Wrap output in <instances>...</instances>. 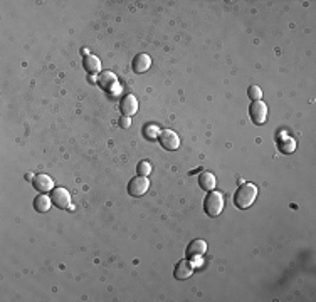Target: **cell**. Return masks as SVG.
Wrapping results in <instances>:
<instances>
[{
	"label": "cell",
	"mask_w": 316,
	"mask_h": 302,
	"mask_svg": "<svg viewBox=\"0 0 316 302\" xmlns=\"http://www.w3.org/2000/svg\"><path fill=\"white\" fill-rule=\"evenodd\" d=\"M247 94L251 97V101H261V97H263V91H261L259 86H251L247 89Z\"/></svg>",
	"instance_id": "cell-19"
},
{
	"label": "cell",
	"mask_w": 316,
	"mask_h": 302,
	"mask_svg": "<svg viewBox=\"0 0 316 302\" xmlns=\"http://www.w3.org/2000/svg\"><path fill=\"white\" fill-rule=\"evenodd\" d=\"M32 185H34V188L37 191H41V193H49V191L54 190V181L51 177H47V175H36L34 180H32Z\"/></svg>",
	"instance_id": "cell-10"
},
{
	"label": "cell",
	"mask_w": 316,
	"mask_h": 302,
	"mask_svg": "<svg viewBox=\"0 0 316 302\" xmlns=\"http://www.w3.org/2000/svg\"><path fill=\"white\" fill-rule=\"evenodd\" d=\"M98 84L101 86L104 91L111 92V94H114V92H120V89H121L118 78H116L113 73H109V71H104V73L99 76Z\"/></svg>",
	"instance_id": "cell-5"
},
{
	"label": "cell",
	"mask_w": 316,
	"mask_h": 302,
	"mask_svg": "<svg viewBox=\"0 0 316 302\" xmlns=\"http://www.w3.org/2000/svg\"><path fill=\"white\" fill-rule=\"evenodd\" d=\"M205 252H207V242L200 240V239L193 240L187 247V252H185L187 260H190L192 263H197L198 260H200V257L205 254Z\"/></svg>",
	"instance_id": "cell-3"
},
{
	"label": "cell",
	"mask_w": 316,
	"mask_h": 302,
	"mask_svg": "<svg viewBox=\"0 0 316 302\" xmlns=\"http://www.w3.org/2000/svg\"><path fill=\"white\" fill-rule=\"evenodd\" d=\"M82 68H84V71L90 76L98 74L101 71V60L96 56H93V54H86L84 59H82Z\"/></svg>",
	"instance_id": "cell-13"
},
{
	"label": "cell",
	"mask_w": 316,
	"mask_h": 302,
	"mask_svg": "<svg viewBox=\"0 0 316 302\" xmlns=\"http://www.w3.org/2000/svg\"><path fill=\"white\" fill-rule=\"evenodd\" d=\"M224 195L220 191H209L204 202V210L209 217H219L224 210Z\"/></svg>",
	"instance_id": "cell-2"
},
{
	"label": "cell",
	"mask_w": 316,
	"mask_h": 302,
	"mask_svg": "<svg viewBox=\"0 0 316 302\" xmlns=\"http://www.w3.org/2000/svg\"><path fill=\"white\" fill-rule=\"evenodd\" d=\"M120 126H121V128H130V126H131V118H126V116H123V118H121L120 119Z\"/></svg>",
	"instance_id": "cell-20"
},
{
	"label": "cell",
	"mask_w": 316,
	"mask_h": 302,
	"mask_svg": "<svg viewBox=\"0 0 316 302\" xmlns=\"http://www.w3.org/2000/svg\"><path fill=\"white\" fill-rule=\"evenodd\" d=\"M143 135H145V138H148V140H158V135H160L158 126L157 124L145 126V128H143Z\"/></svg>",
	"instance_id": "cell-17"
},
{
	"label": "cell",
	"mask_w": 316,
	"mask_h": 302,
	"mask_svg": "<svg viewBox=\"0 0 316 302\" xmlns=\"http://www.w3.org/2000/svg\"><path fill=\"white\" fill-rule=\"evenodd\" d=\"M51 200H52V205H56L61 210L71 207V195L66 188H54L51 191Z\"/></svg>",
	"instance_id": "cell-8"
},
{
	"label": "cell",
	"mask_w": 316,
	"mask_h": 302,
	"mask_svg": "<svg viewBox=\"0 0 316 302\" xmlns=\"http://www.w3.org/2000/svg\"><path fill=\"white\" fill-rule=\"evenodd\" d=\"M256 198H257V186L252 183H242L234 195V203L237 208L246 210V208H249L256 202Z\"/></svg>",
	"instance_id": "cell-1"
},
{
	"label": "cell",
	"mask_w": 316,
	"mask_h": 302,
	"mask_svg": "<svg viewBox=\"0 0 316 302\" xmlns=\"http://www.w3.org/2000/svg\"><path fill=\"white\" fill-rule=\"evenodd\" d=\"M193 274V263L190 260H180L179 263L175 265V272H174V276L177 281H185V279H188Z\"/></svg>",
	"instance_id": "cell-11"
},
{
	"label": "cell",
	"mask_w": 316,
	"mask_h": 302,
	"mask_svg": "<svg viewBox=\"0 0 316 302\" xmlns=\"http://www.w3.org/2000/svg\"><path fill=\"white\" fill-rule=\"evenodd\" d=\"M150 188L148 177H136L128 183V193L131 196H143Z\"/></svg>",
	"instance_id": "cell-6"
},
{
	"label": "cell",
	"mask_w": 316,
	"mask_h": 302,
	"mask_svg": "<svg viewBox=\"0 0 316 302\" xmlns=\"http://www.w3.org/2000/svg\"><path fill=\"white\" fill-rule=\"evenodd\" d=\"M249 114L254 121V124H264L268 119V106L263 101H252L249 108Z\"/></svg>",
	"instance_id": "cell-7"
},
{
	"label": "cell",
	"mask_w": 316,
	"mask_h": 302,
	"mask_svg": "<svg viewBox=\"0 0 316 302\" xmlns=\"http://www.w3.org/2000/svg\"><path fill=\"white\" fill-rule=\"evenodd\" d=\"M51 203L52 200L49 198V196L46 193H42V195H39L36 196V200H34V208L39 212V213H46L51 210Z\"/></svg>",
	"instance_id": "cell-16"
},
{
	"label": "cell",
	"mask_w": 316,
	"mask_h": 302,
	"mask_svg": "<svg viewBox=\"0 0 316 302\" xmlns=\"http://www.w3.org/2000/svg\"><path fill=\"white\" fill-rule=\"evenodd\" d=\"M278 146H279V150L282 153H286V155H291V153L296 150V141L293 140L291 136L282 135L281 140H278Z\"/></svg>",
	"instance_id": "cell-15"
},
{
	"label": "cell",
	"mask_w": 316,
	"mask_h": 302,
	"mask_svg": "<svg viewBox=\"0 0 316 302\" xmlns=\"http://www.w3.org/2000/svg\"><path fill=\"white\" fill-rule=\"evenodd\" d=\"M152 68V57L148 54H138V56L133 59V71L136 74H143Z\"/></svg>",
	"instance_id": "cell-12"
},
{
	"label": "cell",
	"mask_w": 316,
	"mask_h": 302,
	"mask_svg": "<svg viewBox=\"0 0 316 302\" xmlns=\"http://www.w3.org/2000/svg\"><path fill=\"white\" fill-rule=\"evenodd\" d=\"M136 172H138V177H148V175L152 173V164H150V161L143 160L138 163Z\"/></svg>",
	"instance_id": "cell-18"
},
{
	"label": "cell",
	"mask_w": 316,
	"mask_h": 302,
	"mask_svg": "<svg viewBox=\"0 0 316 302\" xmlns=\"http://www.w3.org/2000/svg\"><path fill=\"white\" fill-rule=\"evenodd\" d=\"M198 185L205 191H212L215 188V177L210 172H202L198 175Z\"/></svg>",
	"instance_id": "cell-14"
},
{
	"label": "cell",
	"mask_w": 316,
	"mask_h": 302,
	"mask_svg": "<svg viewBox=\"0 0 316 302\" xmlns=\"http://www.w3.org/2000/svg\"><path fill=\"white\" fill-rule=\"evenodd\" d=\"M120 111L126 118L135 116V114L138 113V99L133 94L125 96L123 99H121V103H120Z\"/></svg>",
	"instance_id": "cell-9"
},
{
	"label": "cell",
	"mask_w": 316,
	"mask_h": 302,
	"mask_svg": "<svg viewBox=\"0 0 316 302\" xmlns=\"http://www.w3.org/2000/svg\"><path fill=\"white\" fill-rule=\"evenodd\" d=\"M158 141L167 151H175V150H179V146H180L179 135L171 129H163L162 133L158 135Z\"/></svg>",
	"instance_id": "cell-4"
}]
</instances>
